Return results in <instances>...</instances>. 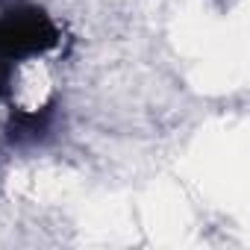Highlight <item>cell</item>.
I'll list each match as a JSON object with an SVG mask.
<instances>
[{"instance_id": "3957f363", "label": "cell", "mask_w": 250, "mask_h": 250, "mask_svg": "<svg viewBox=\"0 0 250 250\" xmlns=\"http://www.w3.org/2000/svg\"><path fill=\"white\" fill-rule=\"evenodd\" d=\"M15 88V62L0 56V100H9Z\"/></svg>"}, {"instance_id": "7a4b0ae2", "label": "cell", "mask_w": 250, "mask_h": 250, "mask_svg": "<svg viewBox=\"0 0 250 250\" xmlns=\"http://www.w3.org/2000/svg\"><path fill=\"white\" fill-rule=\"evenodd\" d=\"M53 127V106L30 109V112H12L9 121V142L12 145H39Z\"/></svg>"}, {"instance_id": "6da1fadb", "label": "cell", "mask_w": 250, "mask_h": 250, "mask_svg": "<svg viewBox=\"0 0 250 250\" xmlns=\"http://www.w3.org/2000/svg\"><path fill=\"white\" fill-rule=\"evenodd\" d=\"M59 44L56 21L36 3H12L0 12V56L24 62L50 53Z\"/></svg>"}]
</instances>
